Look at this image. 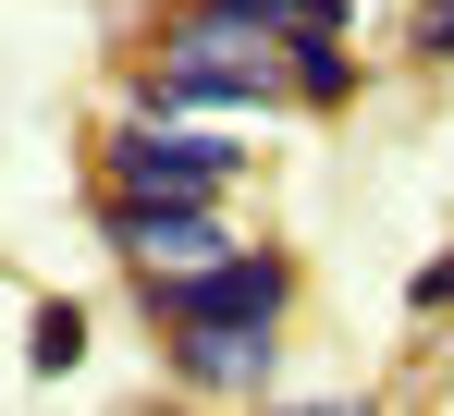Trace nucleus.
Returning <instances> with one entry per match:
<instances>
[{"instance_id":"1","label":"nucleus","mask_w":454,"mask_h":416,"mask_svg":"<svg viewBox=\"0 0 454 416\" xmlns=\"http://www.w3.org/2000/svg\"><path fill=\"white\" fill-rule=\"evenodd\" d=\"M136 306H148L160 331H283L295 258H283V245H222V258H197V270H148Z\"/></svg>"},{"instance_id":"2","label":"nucleus","mask_w":454,"mask_h":416,"mask_svg":"<svg viewBox=\"0 0 454 416\" xmlns=\"http://www.w3.org/2000/svg\"><path fill=\"white\" fill-rule=\"evenodd\" d=\"M233 172H246V123H184V111L111 123V196H222Z\"/></svg>"},{"instance_id":"3","label":"nucleus","mask_w":454,"mask_h":416,"mask_svg":"<svg viewBox=\"0 0 454 416\" xmlns=\"http://www.w3.org/2000/svg\"><path fill=\"white\" fill-rule=\"evenodd\" d=\"M98 233H111L136 270H197V258L233 245L222 196H98Z\"/></svg>"},{"instance_id":"4","label":"nucleus","mask_w":454,"mask_h":416,"mask_svg":"<svg viewBox=\"0 0 454 416\" xmlns=\"http://www.w3.org/2000/svg\"><path fill=\"white\" fill-rule=\"evenodd\" d=\"M160 343L184 392H270V367H283V331H160Z\"/></svg>"},{"instance_id":"5","label":"nucleus","mask_w":454,"mask_h":416,"mask_svg":"<svg viewBox=\"0 0 454 416\" xmlns=\"http://www.w3.org/2000/svg\"><path fill=\"white\" fill-rule=\"evenodd\" d=\"M283 86H295V111H344L369 73H356V50H344V37H283Z\"/></svg>"},{"instance_id":"6","label":"nucleus","mask_w":454,"mask_h":416,"mask_svg":"<svg viewBox=\"0 0 454 416\" xmlns=\"http://www.w3.org/2000/svg\"><path fill=\"white\" fill-rule=\"evenodd\" d=\"M25 367H37V380H74V367H86V306L50 294V306L25 319Z\"/></svg>"},{"instance_id":"7","label":"nucleus","mask_w":454,"mask_h":416,"mask_svg":"<svg viewBox=\"0 0 454 416\" xmlns=\"http://www.w3.org/2000/svg\"><path fill=\"white\" fill-rule=\"evenodd\" d=\"M405 50L430 73H454V0H418V12H405Z\"/></svg>"},{"instance_id":"8","label":"nucleus","mask_w":454,"mask_h":416,"mask_svg":"<svg viewBox=\"0 0 454 416\" xmlns=\"http://www.w3.org/2000/svg\"><path fill=\"white\" fill-rule=\"evenodd\" d=\"M405 306H418V319H454V245H442V258H418V281H405Z\"/></svg>"}]
</instances>
